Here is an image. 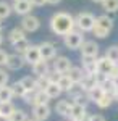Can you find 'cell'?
<instances>
[{
  "instance_id": "25",
  "label": "cell",
  "mask_w": 118,
  "mask_h": 121,
  "mask_svg": "<svg viewBox=\"0 0 118 121\" xmlns=\"http://www.w3.org/2000/svg\"><path fill=\"white\" fill-rule=\"evenodd\" d=\"M16 110V107L11 102H2L0 103V116H5V118H10L11 113Z\"/></svg>"
},
{
  "instance_id": "6",
  "label": "cell",
  "mask_w": 118,
  "mask_h": 121,
  "mask_svg": "<svg viewBox=\"0 0 118 121\" xmlns=\"http://www.w3.org/2000/svg\"><path fill=\"white\" fill-rule=\"evenodd\" d=\"M71 60L68 56H55L54 58V71L58 74H66L71 69Z\"/></svg>"
},
{
  "instance_id": "19",
  "label": "cell",
  "mask_w": 118,
  "mask_h": 121,
  "mask_svg": "<svg viewBox=\"0 0 118 121\" xmlns=\"http://www.w3.org/2000/svg\"><path fill=\"white\" fill-rule=\"evenodd\" d=\"M66 76L73 81V84H79L82 81V78H84V71L79 66H71V69L66 73Z\"/></svg>"
},
{
  "instance_id": "24",
  "label": "cell",
  "mask_w": 118,
  "mask_h": 121,
  "mask_svg": "<svg viewBox=\"0 0 118 121\" xmlns=\"http://www.w3.org/2000/svg\"><path fill=\"white\" fill-rule=\"evenodd\" d=\"M104 89H102V87H100L99 84H97V86H95V87H92L91 91H89V92H86V97H87V100H91V102H97V100H99L100 97H102V95H104Z\"/></svg>"
},
{
  "instance_id": "29",
  "label": "cell",
  "mask_w": 118,
  "mask_h": 121,
  "mask_svg": "<svg viewBox=\"0 0 118 121\" xmlns=\"http://www.w3.org/2000/svg\"><path fill=\"white\" fill-rule=\"evenodd\" d=\"M11 13H13L11 5L7 3L5 0H0V21H2V19H7Z\"/></svg>"
},
{
  "instance_id": "26",
  "label": "cell",
  "mask_w": 118,
  "mask_h": 121,
  "mask_svg": "<svg viewBox=\"0 0 118 121\" xmlns=\"http://www.w3.org/2000/svg\"><path fill=\"white\" fill-rule=\"evenodd\" d=\"M113 102H115V100H113V95H112V94H104L99 100L95 102V105H97L99 108H102V110H105V108H109Z\"/></svg>"
},
{
  "instance_id": "9",
  "label": "cell",
  "mask_w": 118,
  "mask_h": 121,
  "mask_svg": "<svg viewBox=\"0 0 118 121\" xmlns=\"http://www.w3.org/2000/svg\"><path fill=\"white\" fill-rule=\"evenodd\" d=\"M113 66H115V63H112L105 55L100 56V58H97V74L109 76V78H110V73H112Z\"/></svg>"
},
{
  "instance_id": "30",
  "label": "cell",
  "mask_w": 118,
  "mask_h": 121,
  "mask_svg": "<svg viewBox=\"0 0 118 121\" xmlns=\"http://www.w3.org/2000/svg\"><path fill=\"white\" fill-rule=\"evenodd\" d=\"M100 5H102L104 11H107V13H115V11H118V0H104Z\"/></svg>"
},
{
  "instance_id": "41",
  "label": "cell",
  "mask_w": 118,
  "mask_h": 121,
  "mask_svg": "<svg viewBox=\"0 0 118 121\" xmlns=\"http://www.w3.org/2000/svg\"><path fill=\"white\" fill-rule=\"evenodd\" d=\"M89 121H105V118L102 115H91V120Z\"/></svg>"
},
{
  "instance_id": "37",
  "label": "cell",
  "mask_w": 118,
  "mask_h": 121,
  "mask_svg": "<svg viewBox=\"0 0 118 121\" xmlns=\"http://www.w3.org/2000/svg\"><path fill=\"white\" fill-rule=\"evenodd\" d=\"M8 79H10V74L7 69L0 68V87L2 86H8Z\"/></svg>"
},
{
  "instance_id": "17",
  "label": "cell",
  "mask_w": 118,
  "mask_h": 121,
  "mask_svg": "<svg viewBox=\"0 0 118 121\" xmlns=\"http://www.w3.org/2000/svg\"><path fill=\"white\" fill-rule=\"evenodd\" d=\"M95 26H99V28L105 29V31H112L113 29V19L110 18L109 15H100L95 18Z\"/></svg>"
},
{
  "instance_id": "4",
  "label": "cell",
  "mask_w": 118,
  "mask_h": 121,
  "mask_svg": "<svg viewBox=\"0 0 118 121\" xmlns=\"http://www.w3.org/2000/svg\"><path fill=\"white\" fill-rule=\"evenodd\" d=\"M81 56L87 60H95L99 55V44L95 40H84L81 45Z\"/></svg>"
},
{
  "instance_id": "12",
  "label": "cell",
  "mask_w": 118,
  "mask_h": 121,
  "mask_svg": "<svg viewBox=\"0 0 118 121\" xmlns=\"http://www.w3.org/2000/svg\"><path fill=\"white\" fill-rule=\"evenodd\" d=\"M50 113H52V110L49 105H36V107H32V120L45 121L50 116Z\"/></svg>"
},
{
  "instance_id": "28",
  "label": "cell",
  "mask_w": 118,
  "mask_h": 121,
  "mask_svg": "<svg viewBox=\"0 0 118 121\" xmlns=\"http://www.w3.org/2000/svg\"><path fill=\"white\" fill-rule=\"evenodd\" d=\"M13 99V92L10 86H2L0 87V103L2 102H11Z\"/></svg>"
},
{
  "instance_id": "27",
  "label": "cell",
  "mask_w": 118,
  "mask_h": 121,
  "mask_svg": "<svg viewBox=\"0 0 118 121\" xmlns=\"http://www.w3.org/2000/svg\"><path fill=\"white\" fill-rule=\"evenodd\" d=\"M44 92L47 94V97H49V99H57V97H60V95H62V89L57 86V82H50L49 86H47V89L44 91Z\"/></svg>"
},
{
  "instance_id": "36",
  "label": "cell",
  "mask_w": 118,
  "mask_h": 121,
  "mask_svg": "<svg viewBox=\"0 0 118 121\" xmlns=\"http://www.w3.org/2000/svg\"><path fill=\"white\" fill-rule=\"evenodd\" d=\"M91 32H92V34H94V36H95L97 39H105V37H107V36L110 34L109 31H105V29L99 28V26H95V24H94V28H92Z\"/></svg>"
},
{
  "instance_id": "34",
  "label": "cell",
  "mask_w": 118,
  "mask_h": 121,
  "mask_svg": "<svg viewBox=\"0 0 118 121\" xmlns=\"http://www.w3.org/2000/svg\"><path fill=\"white\" fill-rule=\"evenodd\" d=\"M11 92H13V97H19V99H23V95H24V92H26V89L23 87V84L19 82V81H16V82H13L11 86Z\"/></svg>"
},
{
  "instance_id": "15",
  "label": "cell",
  "mask_w": 118,
  "mask_h": 121,
  "mask_svg": "<svg viewBox=\"0 0 118 121\" xmlns=\"http://www.w3.org/2000/svg\"><path fill=\"white\" fill-rule=\"evenodd\" d=\"M31 69H32V74H36V78L39 76H44L49 73V61L45 60H39L34 65H31Z\"/></svg>"
},
{
  "instance_id": "22",
  "label": "cell",
  "mask_w": 118,
  "mask_h": 121,
  "mask_svg": "<svg viewBox=\"0 0 118 121\" xmlns=\"http://www.w3.org/2000/svg\"><path fill=\"white\" fill-rule=\"evenodd\" d=\"M49 100H50V99L47 97V94L44 92V91H36L31 105H32V107H36V105H49Z\"/></svg>"
},
{
  "instance_id": "21",
  "label": "cell",
  "mask_w": 118,
  "mask_h": 121,
  "mask_svg": "<svg viewBox=\"0 0 118 121\" xmlns=\"http://www.w3.org/2000/svg\"><path fill=\"white\" fill-rule=\"evenodd\" d=\"M82 71H84V74H97V58L95 60L84 58V61H82Z\"/></svg>"
},
{
  "instance_id": "14",
  "label": "cell",
  "mask_w": 118,
  "mask_h": 121,
  "mask_svg": "<svg viewBox=\"0 0 118 121\" xmlns=\"http://www.w3.org/2000/svg\"><path fill=\"white\" fill-rule=\"evenodd\" d=\"M71 107H73V102L65 99V100H58L57 105H55V112L58 113L60 116L63 118H68L70 120V115H71Z\"/></svg>"
},
{
  "instance_id": "48",
  "label": "cell",
  "mask_w": 118,
  "mask_h": 121,
  "mask_svg": "<svg viewBox=\"0 0 118 121\" xmlns=\"http://www.w3.org/2000/svg\"><path fill=\"white\" fill-rule=\"evenodd\" d=\"M2 28H3V26H2V21H0V32H2Z\"/></svg>"
},
{
  "instance_id": "50",
  "label": "cell",
  "mask_w": 118,
  "mask_h": 121,
  "mask_svg": "<svg viewBox=\"0 0 118 121\" xmlns=\"http://www.w3.org/2000/svg\"><path fill=\"white\" fill-rule=\"evenodd\" d=\"M13 2H15V0H13Z\"/></svg>"
},
{
  "instance_id": "20",
  "label": "cell",
  "mask_w": 118,
  "mask_h": 121,
  "mask_svg": "<svg viewBox=\"0 0 118 121\" xmlns=\"http://www.w3.org/2000/svg\"><path fill=\"white\" fill-rule=\"evenodd\" d=\"M57 86L62 89V92H68V91H71L73 89V81L68 78L66 74H60L58 76V79H57Z\"/></svg>"
},
{
  "instance_id": "33",
  "label": "cell",
  "mask_w": 118,
  "mask_h": 121,
  "mask_svg": "<svg viewBox=\"0 0 118 121\" xmlns=\"http://www.w3.org/2000/svg\"><path fill=\"white\" fill-rule=\"evenodd\" d=\"M19 82L23 84V87L26 91H36V78H32V76H24Z\"/></svg>"
},
{
  "instance_id": "35",
  "label": "cell",
  "mask_w": 118,
  "mask_h": 121,
  "mask_svg": "<svg viewBox=\"0 0 118 121\" xmlns=\"http://www.w3.org/2000/svg\"><path fill=\"white\" fill-rule=\"evenodd\" d=\"M29 45H31V44H29V40H27V39H23V40L16 42V44L13 45V48H15V52H16L18 55H23V53L27 50V47H29Z\"/></svg>"
},
{
  "instance_id": "49",
  "label": "cell",
  "mask_w": 118,
  "mask_h": 121,
  "mask_svg": "<svg viewBox=\"0 0 118 121\" xmlns=\"http://www.w3.org/2000/svg\"><path fill=\"white\" fill-rule=\"evenodd\" d=\"M27 121H36V120H32V118H31V120H27Z\"/></svg>"
},
{
  "instance_id": "39",
  "label": "cell",
  "mask_w": 118,
  "mask_h": 121,
  "mask_svg": "<svg viewBox=\"0 0 118 121\" xmlns=\"http://www.w3.org/2000/svg\"><path fill=\"white\" fill-rule=\"evenodd\" d=\"M7 58H8V53H7L5 50H2V48H0V68H2V66H5Z\"/></svg>"
},
{
  "instance_id": "44",
  "label": "cell",
  "mask_w": 118,
  "mask_h": 121,
  "mask_svg": "<svg viewBox=\"0 0 118 121\" xmlns=\"http://www.w3.org/2000/svg\"><path fill=\"white\" fill-rule=\"evenodd\" d=\"M113 100H115V102H118V91H115V92H113Z\"/></svg>"
},
{
  "instance_id": "11",
  "label": "cell",
  "mask_w": 118,
  "mask_h": 121,
  "mask_svg": "<svg viewBox=\"0 0 118 121\" xmlns=\"http://www.w3.org/2000/svg\"><path fill=\"white\" fill-rule=\"evenodd\" d=\"M23 58H24V61L29 63V65H34L36 61L41 60V52H39V45H34V44H31V45L27 47V50L23 53Z\"/></svg>"
},
{
  "instance_id": "2",
  "label": "cell",
  "mask_w": 118,
  "mask_h": 121,
  "mask_svg": "<svg viewBox=\"0 0 118 121\" xmlns=\"http://www.w3.org/2000/svg\"><path fill=\"white\" fill-rule=\"evenodd\" d=\"M74 24L81 32H89V31H92L94 24H95V16L89 11H81L74 18Z\"/></svg>"
},
{
  "instance_id": "42",
  "label": "cell",
  "mask_w": 118,
  "mask_h": 121,
  "mask_svg": "<svg viewBox=\"0 0 118 121\" xmlns=\"http://www.w3.org/2000/svg\"><path fill=\"white\" fill-rule=\"evenodd\" d=\"M112 82H113V87H115V91H118V78H112Z\"/></svg>"
},
{
  "instance_id": "13",
  "label": "cell",
  "mask_w": 118,
  "mask_h": 121,
  "mask_svg": "<svg viewBox=\"0 0 118 121\" xmlns=\"http://www.w3.org/2000/svg\"><path fill=\"white\" fill-rule=\"evenodd\" d=\"M99 84V74H84L82 81L78 86L81 87L82 92H89L92 87H95Z\"/></svg>"
},
{
  "instance_id": "43",
  "label": "cell",
  "mask_w": 118,
  "mask_h": 121,
  "mask_svg": "<svg viewBox=\"0 0 118 121\" xmlns=\"http://www.w3.org/2000/svg\"><path fill=\"white\" fill-rule=\"evenodd\" d=\"M62 0H47V3H50V5H57V3H60Z\"/></svg>"
},
{
  "instance_id": "16",
  "label": "cell",
  "mask_w": 118,
  "mask_h": 121,
  "mask_svg": "<svg viewBox=\"0 0 118 121\" xmlns=\"http://www.w3.org/2000/svg\"><path fill=\"white\" fill-rule=\"evenodd\" d=\"M86 113H87V112H86V105H81V103H73L70 120H71V121H79Z\"/></svg>"
},
{
  "instance_id": "7",
  "label": "cell",
  "mask_w": 118,
  "mask_h": 121,
  "mask_svg": "<svg viewBox=\"0 0 118 121\" xmlns=\"http://www.w3.org/2000/svg\"><path fill=\"white\" fill-rule=\"evenodd\" d=\"M39 52H41V60H45V61H50L57 56V47L52 44V42H41L39 44Z\"/></svg>"
},
{
  "instance_id": "46",
  "label": "cell",
  "mask_w": 118,
  "mask_h": 121,
  "mask_svg": "<svg viewBox=\"0 0 118 121\" xmlns=\"http://www.w3.org/2000/svg\"><path fill=\"white\" fill-rule=\"evenodd\" d=\"M91 2H94V3H102L104 0H91Z\"/></svg>"
},
{
  "instance_id": "23",
  "label": "cell",
  "mask_w": 118,
  "mask_h": 121,
  "mask_svg": "<svg viewBox=\"0 0 118 121\" xmlns=\"http://www.w3.org/2000/svg\"><path fill=\"white\" fill-rule=\"evenodd\" d=\"M50 71V69H49ZM50 82H54L52 81V78H50V74L47 73V74L44 76H39V78H36V91H45L47 86Z\"/></svg>"
},
{
  "instance_id": "1",
  "label": "cell",
  "mask_w": 118,
  "mask_h": 121,
  "mask_svg": "<svg viewBox=\"0 0 118 121\" xmlns=\"http://www.w3.org/2000/svg\"><path fill=\"white\" fill-rule=\"evenodd\" d=\"M49 24H50V29H52V32L57 34V36H66V34H70L74 31L76 28V24H74V16H71L70 13H66V11H57L52 15V18L49 21Z\"/></svg>"
},
{
  "instance_id": "18",
  "label": "cell",
  "mask_w": 118,
  "mask_h": 121,
  "mask_svg": "<svg viewBox=\"0 0 118 121\" xmlns=\"http://www.w3.org/2000/svg\"><path fill=\"white\" fill-rule=\"evenodd\" d=\"M23 39H26V32H24L21 28H13L8 32V42L11 44V45H15L16 42L23 40Z\"/></svg>"
},
{
  "instance_id": "10",
  "label": "cell",
  "mask_w": 118,
  "mask_h": 121,
  "mask_svg": "<svg viewBox=\"0 0 118 121\" xmlns=\"http://www.w3.org/2000/svg\"><path fill=\"white\" fill-rule=\"evenodd\" d=\"M24 58H23V55H18V53H11V55H8V58H7V63H5V66L8 68L10 71H18V69H21L23 66H24Z\"/></svg>"
},
{
  "instance_id": "38",
  "label": "cell",
  "mask_w": 118,
  "mask_h": 121,
  "mask_svg": "<svg viewBox=\"0 0 118 121\" xmlns=\"http://www.w3.org/2000/svg\"><path fill=\"white\" fill-rule=\"evenodd\" d=\"M34 92H36V91H26V92H24V95H23V100L31 105V102H32V97H34Z\"/></svg>"
},
{
  "instance_id": "47",
  "label": "cell",
  "mask_w": 118,
  "mask_h": 121,
  "mask_svg": "<svg viewBox=\"0 0 118 121\" xmlns=\"http://www.w3.org/2000/svg\"><path fill=\"white\" fill-rule=\"evenodd\" d=\"M0 121H8V118H5V116H0Z\"/></svg>"
},
{
  "instance_id": "3",
  "label": "cell",
  "mask_w": 118,
  "mask_h": 121,
  "mask_svg": "<svg viewBox=\"0 0 118 121\" xmlns=\"http://www.w3.org/2000/svg\"><path fill=\"white\" fill-rule=\"evenodd\" d=\"M82 42H84V36H82L81 31H73V32L66 34L63 37L65 47L70 48V50H78V48H81Z\"/></svg>"
},
{
  "instance_id": "45",
  "label": "cell",
  "mask_w": 118,
  "mask_h": 121,
  "mask_svg": "<svg viewBox=\"0 0 118 121\" xmlns=\"http://www.w3.org/2000/svg\"><path fill=\"white\" fill-rule=\"evenodd\" d=\"M3 44V36H2V32H0V45Z\"/></svg>"
},
{
  "instance_id": "8",
  "label": "cell",
  "mask_w": 118,
  "mask_h": 121,
  "mask_svg": "<svg viewBox=\"0 0 118 121\" xmlns=\"http://www.w3.org/2000/svg\"><path fill=\"white\" fill-rule=\"evenodd\" d=\"M11 10L19 16H26V15H31L32 11V3L29 0H15L11 5Z\"/></svg>"
},
{
  "instance_id": "31",
  "label": "cell",
  "mask_w": 118,
  "mask_h": 121,
  "mask_svg": "<svg viewBox=\"0 0 118 121\" xmlns=\"http://www.w3.org/2000/svg\"><path fill=\"white\" fill-rule=\"evenodd\" d=\"M27 113L24 110H21V108H16L15 112L11 113V116L8 118V121H27Z\"/></svg>"
},
{
  "instance_id": "5",
  "label": "cell",
  "mask_w": 118,
  "mask_h": 121,
  "mask_svg": "<svg viewBox=\"0 0 118 121\" xmlns=\"http://www.w3.org/2000/svg\"><path fill=\"white\" fill-rule=\"evenodd\" d=\"M41 28V19L34 15H26L21 18V29L24 32H36Z\"/></svg>"
},
{
  "instance_id": "32",
  "label": "cell",
  "mask_w": 118,
  "mask_h": 121,
  "mask_svg": "<svg viewBox=\"0 0 118 121\" xmlns=\"http://www.w3.org/2000/svg\"><path fill=\"white\" fill-rule=\"evenodd\" d=\"M105 56L109 58L112 63H115L118 65V45H112L107 48V52H105Z\"/></svg>"
},
{
  "instance_id": "40",
  "label": "cell",
  "mask_w": 118,
  "mask_h": 121,
  "mask_svg": "<svg viewBox=\"0 0 118 121\" xmlns=\"http://www.w3.org/2000/svg\"><path fill=\"white\" fill-rule=\"evenodd\" d=\"M32 3V7H44L47 3V0H29Z\"/></svg>"
}]
</instances>
